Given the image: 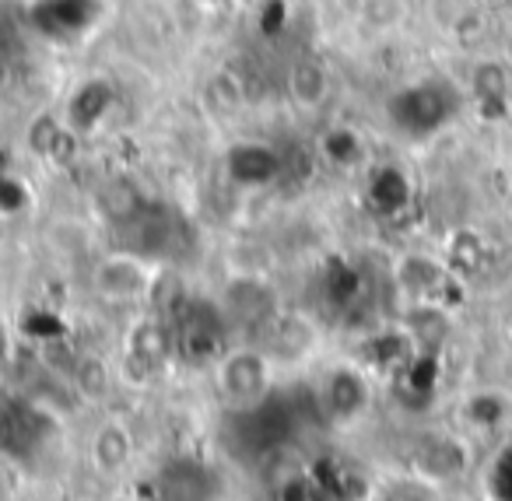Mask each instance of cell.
I'll list each match as a JSON object with an SVG mask.
<instances>
[{"instance_id": "9", "label": "cell", "mask_w": 512, "mask_h": 501, "mask_svg": "<svg viewBox=\"0 0 512 501\" xmlns=\"http://www.w3.org/2000/svg\"><path fill=\"white\" fill-rule=\"evenodd\" d=\"M337 386H355V396H358V403H351V400H341V393L337 389H323V410H330V417H344V421H351V417H362V410H365V400H372V389H369V382L362 379L358 372H341V379H334ZM348 396V393H344Z\"/></svg>"}, {"instance_id": "7", "label": "cell", "mask_w": 512, "mask_h": 501, "mask_svg": "<svg viewBox=\"0 0 512 501\" xmlns=\"http://www.w3.org/2000/svg\"><path fill=\"white\" fill-rule=\"evenodd\" d=\"M200 106L214 116V120H239L249 109V85L235 67L221 64L204 74L200 81Z\"/></svg>"}, {"instance_id": "8", "label": "cell", "mask_w": 512, "mask_h": 501, "mask_svg": "<svg viewBox=\"0 0 512 501\" xmlns=\"http://www.w3.org/2000/svg\"><path fill=\"white\" fill-rule=\"evenodd\" d=\"M67 134H71V130L64 127V120H60L57 113H50V109H43V113L32 116L29 127H25V148H29V155L43 158V162H53V158L60 155V144H64Z\"/></svg>"}, {"instance_id": "2", "label": "cell", "mask_w": 512, "mask_h": 501, "mask_svg": "<svg viewBox=\"0 0 512 501\" xmlns=\"http://www.w3.org/2000/svg\"><path fill=\"white\" fill-rule=\"evenodd\" d=\"M162 270V260H151L130 246L106 249V253L88 260V291L113 309H144V305H151Z\"/></svg>"}, {"instance_id": "10", "label": "cell", "mask_w": 512, "mask_h": 501, "mask_svg": "<svg viewBox=\"0 0 512 501\" xmlns=\"http://www.w3.org/2000/svg\"><path fill=\"white\" fill-rule=\"evenodd\" d=\"M474 11L481 15H502V11H512V0H470Z\"/></svg>"}, {"instance_id": "11", "label": "cell", "mask_w": 512, "mask_h": 501, "mask_svg": "<svg viewBox=\"0 0 512 501\" xmlns=\"http://www.w3.org/2000/svg\"><path fill=\"white\" fill-rule=\"evenodd\" d=\"M11 81H15V67H11V57L4 50H0V95L8 92Z\"/></svg>"}, {"instance_id": "4", "label": "cell", "mask_w": 512, "mask_h": 501, "mask_svg": "<svg viewBox=\"0 0 512 501\" xmlns=\"http://www.w3.org/2000/svg\"><path fill=\"white\" fill-rule=\"evenodd\" d=\"M390 284L404 305L411 302H435L442 295V288L449 284V267L435 253L425 249H407L393 260L390 267Z\"/></svg>"}, {"instance_id": "3", "label": "cell", "mask_w": 512, "mask_h": 501, "mask_svg": "<svg viewBox=\"0 0 512 501\" xmlns=\"http://www.w3.org/2000/svg\"><path fill=\"white\" fill-rule=\"evenodd\" d=\"M285 99H288V109L306 120L313 116H323L334 102V92H337V81H334V71L327 67V60L313 57V53H302L295 57L292 64L285 67Z\"/></svg>"}, {"instance_id": "1", "label": "cell", "mask_w": 512, "mask_h": 501, "mask_svg": "<svg viewBox=\"0 0 512 501\" xmlns=\"http://www.w3.org/2000/svg\"><path fill=\"white\" fill-rule=\"evenodd\" d=\"M281 368L256 340H228L211 358V386L214 396L228 414H249L260 410L274 396Z\"/></svg>"}, {"instance_id": "6", "label": "cell", "mask_w": 512, "mask_h": 501, "mask_svg": "<svg viewBox=\"0 0 512 501\" xmlns=\"http://www.w3.org/2000/svg\"><path fill=\"white\" fill-rule=\"evenodd\" d=\"M467 95L481 113L505 116L512 109V67L498 57H477L467 74Z\"/></svg>"}, {"instance_id": "5", "label": "cell", "mask_w": 512, "mask_h": 501, "mask_svg": "<svg viewBox=\"0 0 512 501\" xmlns=\"http://www.w3.org/2000/svg\"><path fill=\"white\" fill-rule=\"evenodd\" d=\"M85 452L99 477H120L137 456V435L120 414H106L88 435Z\"/></svg>"}]
</instances>
